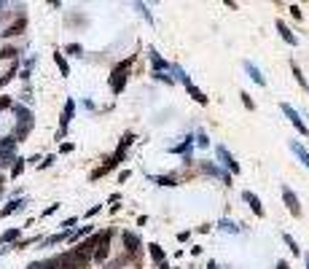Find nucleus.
<instances>
[{"label":"nucleus","mask_w":309,"mask_h":269,"mask_svg":"<svg viewBox=\"0 0 309 269\" xmlns=\"http://www.w3.org/2000/svg\"><path fill=\"white\" fill-rule=\"evenodd\" d=\"M218 226H221L223 232H231V234H237V232H239V226H237V223H231L228 218H221V221H218Z\"/></svg>","instance_id":"nucleus-23"},{"label":"nucleus","mask_w":309,"mask_h":269,"mask_svg":"<svg viewBox=\"0 0 309 269\" xmlns=\"http://www.w3.org/2000/svg\"><path fill=\"white\" fill-rule=\"evenodd\" d=\"M22 205H24L22 199H14V202H11V205H8V207H3V216H11V213H14V210H19V207H22Z\"/></svg>","instance_id":"nucleus-27"},{"label":"nucleus","mask_w":309,"mask_h":269,"mask_svg":"<svg viewBox=\"0 0 309 269\" xmlns=\"http://www.w3.org/2000/svg\"><path fill=\"white\" fill-rule=\"evenodd\" d=\"M239 97H242V102H245L247 111H253V108H256V102L250 100V94H247V92H239Z\"/></svg>","instance_id":"nucleus-29"},{"label":"nucleus","mask_w":309,"mask_h":269,"mask_svg":"<svg viewBox=\"0 0 309 269\" xmlns=\"http://www.w3.org/2000/svg\"><path fill=\"white\" fill-rule=\"evenodd\" d=\"M57 210H59V205H51V207H46V210H43V216H54Z\"/></svg>","instance_id":"nucleus-35"},{"label":"nucleus","mask_w":309,"mask_h":269,"mask_svg":"<svg viewBox=\"0 0 309 269\" xmlns=\"http://www.w3.org/2000/svg\"><path fill=\"white\" fill-rule=\"evenodd\" d=\"M0 194H3V188H0Z\"/></svg>","instance_id":"nucleus-45"},{"label":"nucleus","mask_w":309,"mask_h":269,"mask_svg":"<svg viewBox=\"0 0 309 269\" xmlns=\"http://www.w3.org/2000/svg\"><path fill=\"white\" fill-rule=\"evenodd\" d=\"M0 240H3V242H16V240H19V229H8V232L3 234Z\"/></svg>","instance_id":"nucleus-25"},{"label":"nucleus","mask_w":309,"mask_h":269,"mask_svg":"<svg viewBox=\"0 0 309 269\" xmlns=\"http://www.w3.org/2000/svg\"><path fill=\"white\" fill-rule=\"evenodd\" d=\"M0 84H6V78H0Z\"/></svg>","instance_id":"nucleus-43"},{"label":"nucleus","mask_w":309,"mask_h":269,"mask_svg":"<svg viewBox=\"0 0 309 269\" xmlns=\"http://www.w3.org/2000/svg\"><path fill=\"white\" fill-rule=\"evenodd\" d=\"M151 181H156V183H159V186H178V183H175V178H172V175H162V178H151Z\"/></svg>","instance_id":"nucleus-24"},{"label":"nucleus","mask_w":309,"mask_h":269,"mask_svg":"<svg viewBox=\"0 0 309 269\" xmlns=\"http://www.w3.org/2000/svg\"><path fill=\"white\" fill-rule=\"evenodd\" d=\"M291 70H293V76H296V81H298V86L301 89H309V84H307V78L301 76V70H298V65L296 62H291Z\"/></svg>","instance_id":"nucleus-20"},{"label":"nucleus","mask_w":309,"mask_h":269,"mask_svg":"<svg viewBox=\"0 0 309 269\" xmlns=\"http://www.w3.org/2000/svg\"><path fill=\"white\" fill-rule=\"evenodd\" d=\"M89 232H92V226H83V229H81V232H76V234H70V237H67V240H70V242H78V237H83V234H89Z\"/></svg>","instance_id":"nucleus-30"},{"label":"nucleus","mask_w":309,"mask_h":269,"mask_svg":"<svg viewBox=\"0 0 309 269\" xmlns=\"http://www.w3.org/2000/svg\"><path fill=\"white\" fill-rule=\"evenodd\" d=\"M67 51H70V54H76V57H81V54H83V49H81V43H70V46H67Z\"/></svg>","instance_id":"nucleus-33"},{"label":"nucleus","mask_w":309,"mask_h":269,"mask_svg":"<svg viewBox=\"0 0 309 269\" xmlns=\"http://www.w3.org/2000/svg\"><path fill=\"white\" fill-rule=\"evenodd\" d=\"M111 229H105V232H102V234H99V237H97V248H94V261H105V258H108V251H111Z\"/></svg>","instance_id":"nucleus-2"},{"label":"nucleus","mask_w":309,"mask_h":269,"mask_svg":"<svg viewBox=\"0 0 309 269\" xmlns=\"http://www.w3.org/2000/svg\"><path fill=\"white\" fill-rule=\"evenodd\" d=\"M51 164H54V156H46V159L41 162V167H51Z\"/></svg>","instance_id":"nucleus-37"},{"label":"nucleus","mask_w":309,"mask_h":269,"mask_svg":"<svg viewBox=\"0 0 309 269\" xmlns=\"http://www.w3.org/2000/svg\"><path fill=\"white\" fill-rule=\"evenodd\" d=\"M159 269H169V267H167V261H162V264H159Z\"/></svg>","instance_id":"nucleus-41"},{"label":"nucleus","mask_w":309,"mask_h":269,"mask_svg":"<svg viewBox=\"0 0 309 269\" xmlns=\"http://www.w3.org/2000/svg\"><path fill=\"white\" fill-rule=\"evenodd\" d=\"M218 159H221V164H223V167H228V170H231L234 175L239 172V164L234 162V156L226 151V146H218Z\"/></svg>","instance_id":"nucleus-7"},{"label":"nucleus","mask_w":309,"mask_h":269,"mask_svg":"<svg viewBox=\"0 0 309 269\" xmlns=\"http://www.w3.org/2000/svg\"><path fill=\"white\" fill-rule=\"evenodd\" d=\"M16 57V49H0V59H11Z\"/></svg>","instance_id":"nucleus-32"},{"label":"nucleus","mask_w":309,"mask_h":269,"mask_svg":"<svg viewBox=\"0 0 309 269\" xmlns=\"http://www.w3.org/2000/svg\"><path fill=\"white\" fill-rule=\"evenodd\" d=\"M129 67H132V57L124 59L121 65H116L111 73V92L113 94H121L124 86H127V78H129Z\"/></svg>","instance_id":"nucleus-1"},{"label":"nucleus","mask_w":309,"mask_h":269,"mask_svg":"<svg viewBox=\"0 0 309 269\" xmlns=\"http://www.w3.org/2000/svg\"><path fill=\"white\" fill-rule=\"evenodd\" d=\"M291 14H293L296 19H301V8H298V6H291Z\"/></svg>","instance_id":"nucleus-36"},{"label":"nucleus","mask_w":309,"mask_h":269,"mask_svg":"<svg viewBox=\"0 0 309 269\" xmlns=\"http://www.w3.org/2000/svg\"><path fill=\"white\" fill-rule=\"evenodd\" d=\"M277 269H288V261H277Z\"/></svg>","instance_id":"nucleus-40"},{"label":"nucleus","mask_w":309,"mask_h":269,"mask_svg":"<svg viewBox=\"0 0 309 269\" xmlns=\"http://www.w3.org/2000/svg\"><path fill=\"white\" fill-rule=\"evenodd\" d=\"M186 89H188V94H191V97L196 100L199 105H207V94H204V92H202V89H199V86H194V84H188Z\"/></svg>","instance_id":"nucleus-16"},{"label":"nucleus","mask_w":309,"mask_h":269,"mask_svg":"<svg viewBox=\"0 0 309 269\" xmlns=\"http://www.w3.org/2000/svg\"><path fill=\"white\" fill-rule=\"evenodd\" d=\"M202 170L207 172V175H212V178H221V181L231 183V175H228V172H223L221 167H215L212 162H202Z\"/></svg>","instance_id":"nucleus-10"},{"label":"nucleus","mask_w":309,"mask_h":269,"mask_svg":"<svg viewBox=\"0 0 309 269\" xmlns=\"http://www.w3.org/2000/svg\"><path fill=\"white\" fill-rule=\"evenodd\" d=\"M121 240H124V245H127V251H129V253H134L137 248H140V240H137L132 232H124V234H121Z\"/></svg>","instance_id":"nucleus-14"},{"label":"nucleus","mask_w":309,"mask_h":269,"mask_svg":"<svg viewBox=\"0 0 309 269\" xmlns=\"http://www.w3.org/2000/svg\"><path fill=\"white\" fill-rule=\"evenodd\" d=\"M277 30H280V35H282V41H285V43H291V46H296V43H298V38L293 35L291 30H288V24L280 22V19H277Z\"/></svg>","instance_id":"nucleus-13"},{"label":"nucleus","mask_w":309,"mask_h":269,"mask_svg":"<svg viewBox=\"0 0 309 269\" xmlns=\"http://www.w3.org/2000/svg\"><path fill=\"white\" fill-rule=\"evenodd\" d=\"M245 70H247V76H250L258 86H266V78H263V73L258 70V65H253L250 59H247V62H245Z\"/></svg>","instance_id":"nucleus-11"},{"label":"nucleus","mask_w":309,"mask_h":269,"mask_svg":"<svg viewBox=\"0 0 309 269\" xmlns=\"http://www.w3.org/2000/svg\"><path fill=\"white\" fill-rule=\"evenodd\" d=\"M151 62H153V70H156V73H167V70H169V65L164 62V59L159 57V54L153 51V49H151Z\"/></svg>","instance_id":"nucleus-17"},{"label":"nucleus","mask_w":309,"mask_h":269,"mask_svg":"<svg viewBox=\"0 0 309 269\" xmlns=\"http://www.w3.org/2000/svg\"><path fill=\"white\" fill-rule=\"evenodd\" d=\"M14 162H16V164H14L11 175H14V178H19V175H22V170H24V159H14Z\"/></svg>","instance_id":"nucleus-28"},{"label":"nucleus","mask_w":309,"mask_h":269,"mask_svg":"<svg viewBox=\"0 0 309 269\" xmlns=\"http://www.w3.org/2000/svg\"><path fill=\"white\" fill-rule=\"evenodd\" d=\"M73 113H76V102H73V97H70L67 102H65V111H62V129H59L57 137H62V134H65V129H67V124H70Z\"/></svg>","instance_id":"nucleus-9"},{"label":"nucleus","mask_w":309,"mask_h":269,"mask_svg":"<svg viewBox=\"0 0 309 269\" xmlns=\"http://www.w3.org/2000/svg\"><path fill=\"white\" fill-rule=\"evenodd\" d=\"M0 256H3V248H0Z\"/></svg>","instance_id":"nucleus-44"},{"label":"nucleus","mask_w":309,"mask_h":269,"mask_svg":"<svg viewBox=\"0 0 309 269\" xmlns=\"http://www.w3.org/2000/svg\"><path fill=\"white\" fill-rule=\"evenodd\" d=\"M242 199H245L247 205L253 207V213H256L258 218H263L266 213H263V205H261V199H258V194H253V191H242Z\"/></svg>","instance_id":"nucleus-8"},{"label":"nucleus","mask_w":309,"mask_h":269,"mask_svg":"<svg viewBox=\"0 0 309 269\" xmlns=\"http://www.w3.org/2000/svg\"><path fill=\"white\" fill-rule=\"evenodd\" d=\"M291 151L298 156V162H301L304 167H309V151L301 146V143H298V140H291Z\"/></svg>","instance_id":"nucleus-12"},{"label":"nucleus","mask_w":309,"mask_h":269,"mask_svg":"<svg viewBox=\"0 0 309 269\" xmlns=\"http://www.w3.org/2000/svg\"><path fill=\"white\" fill-rule=\"evenodd\" d=\"M27 269H57V258H46V261H33Z\"/></svg>","instance_id":"nucleus-19"},{"label":"nucleus","mask_w":309,"mask_h":269,"mask_svg":"<svg viewBox=\"0 0 309 269\" xmlns=\"http://www.w3.org/2000/svg\"><path fill=\"white\" fill-rule=\"evenodd\" d=\"M14 148H16V137H6V140H0V167L11 162Z\"/></svg>","instance_id":"nucleus-4"},{"label":"nucleus","mask_w":309,"mask_h":269,"mask_svg":"<svg viewBox=\"0 0 309 269\" xmlns=\"http://www.w3.org/2000/svg\"><path fill=\"white\" fill-rule=\"evenodd\" d=\"M191 148H194V137L191 134H186V140L180 143V146H175V148H169L172 153H183V162H191Z\"/></svg>","instance_id":"nucleus-6"},{"label":"nucleus","mask_w":309,"mask_h":269,"mask_svg":"<svg viewBox=\"0 0 309 269\" xmlns=\"http://www.w3.org/2000/svg\"><path fill=\"white\" fill-rule=\"evenodd\" d=\"M196 146L207 148V146H210V137H207V134H204V132H199V134H196Z\"/></svg>","instance_id":"nucleus-31"},{"label":"nucleus","mask_w":309,"mask_h":269,"mask_svg":"<svg viewBox=\"0 0 309 269\" xmlns=\"http://www.w3.org/2000/svg\"><path fill=\"white\" fill-rule=\"evenodd\" d=\"M76 221H78V218H67V221H65L62 226H65V229H70V226H76Z\"/></svg>","instance_id":"nucleus-38"},{"label":"nucleus","mask_w":309,"mask_h":269,"mask_svg":"<svg viewBox=\"0 0 309 269\" xmlns=\"http://www.w3.org/2000/svg\"><path fill=\"white\" fill-rule=\"evenodd\" d=\"M169 70L175 73V76H178V81H180V84H183V86H188V84H191V78H188V73H186V70H183L180 65H169Z\"/></svg>","instance_id":"nucleus-18"},{"label":"nucleus","mask_w":309,"mask_h":269,"mask_svg":"<svg viewBox=\"0 0 309 269\" xmlns=\"http://www.w3.org/2000/svg\"><path fill=\"white\" fill-rule=\"evenodd\" d=\"M282 199H285V205H288V210L293 213V216H301V205H298V197L291 191V188H282Z\"/></svg>","instance_id":"nucleus-5"},{"label":"nucleus","mask_w":309,"mask_h":269,"mask_svg":"<svg viewBox=\"0 0 309 269\" xmlns=\"http://www.w3.org/2000/svg\"><path fill=\"white\" fill-rule=\"evenodd\" d=\"M24 27H27V19H16V22H14L11 24V27H6V33H3V35H6V38H11V35H19V33H22V30Z\"/></svg>","instance_id":"nucleus-15"},{"label":"nucleus","mask_w":309,"mask_h":269,"mask_svg":"<svg viewBox=\"0 0 309 269\" xmlns=\"http://www.w3.org/2000/svg\"><path fill=\"white\" fill-rule=\"evenodd\" d=\"M148 251H151V258H153V261H159V264L164 261V251L156 245V242H151V245H148Z\"/></svg>","instance_id":"nucleus-22"},{"label":"nucleus","mask_w":309,"mask_h":269,"mask_svg":"<svg viewBox=\"0 0 309 269\" xmlns=\"http://www.w3.org/2000/svg\"><path fill=\"white\" fill-rule=\"evenodd\" d=\"M304 264H307V269H309V253H307V256H304Z\"/></svg>","instance_id":"nucleus-42"},{"label":"nucleus","mask_w":309,"mask_h":269,"mask_svg":"<svg viewBox=\"0 0 309 269\" xmlns=\"http://www.w3.org/2000/svg\"><path fill=\"white\" fill-rule=\"evenodd\" d=\"M137 11H140V14H143V17H146V19H148V22H153V17H151V11H148V8H146V6H143V3H137Z\"/></svg>","instance_id":"nucleus-34"},{"label":"nucleus","mask_w":309,"mask_h":269,"mask_svg":"<svg viewBox=\"0 0 309 269\" xmlns=\"http://www.w3.org/2000/svg\"><path fill=\"white\" fill-rule=\"evenodd\" d=\"M188 237H191V232H180V234H178V240H180V242H186Z\"/></svg>","instance_id":"nucleus-39"},{"label":"nucleus","mask_w":309,"mask_h":269,"mask_svg":"<svg viewBox=\"0 0 309 269\" xmlns=\"http://www.w3.org/2000/svg\"><path fill=\"white\" fill-rule=\"evenodd\" d=\"M282 242H285V245H288V248H291V251H293V256H296V253H298V242L293 240L291 234H282Z\"/></svg>","instance_id":"nucleus-26"},{"label":"nucleus","mask_w":309,"mask_h":269,"mask_svg":"<svg viewBox=\"0 0 309 269\" xmlns=\"http://www.w3.org/2000/svg\"><path fill=\"white\" fill-rule=\"evenodd\" d=\"M280 111L285 113V116L291 118V124H293V127H296L298 132H301L304 137H307V134H309V127H307V124L301 121V116H298V111H296V108H291V105H288V102H282V105H280Z\"/></svg>","instance_id":"nucleus-3"},{"label":"nucleus","mask_w":309,"mask_h":269,"mask_svg":"<svg viewBox=\"0 0 309 269\" xmlns=\"http://www.w3.org/2000/svg\"><path fill=\"white\" fill-rule=\"evenodd\" d=\"M54 62H57V67H59V73H62V76H70V67H67V62H65L62 54H54Z\"/></svg>","instance_id":"nucleus-21"}]
</instances>
